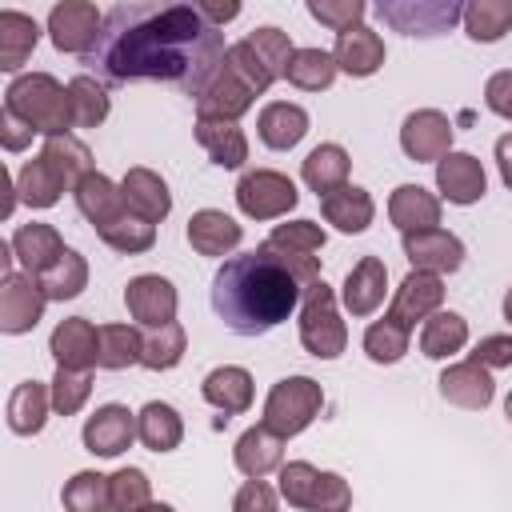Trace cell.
Returning <instances> with one entry per match:
<instances>
[{
	"label": "cell",
	"instance_id": "1",
	"mask_svg": "<svg viewBox=\"0 0 512 512\" xmlns=\"http://www.w3.org/2000/svg\"><path fill=\"white\" fill-rule=\"evenodd\" d=\"M224 32L196 0H124L116 4L84 64L104 84L160 80L196 96L224 64Z\"/></svg>",
	"mask_w": 512,
	"mask_h": 512
},
{
	"label": "cell",
	"instance_id": "2",
	"mask_svg": "<svg viewBox=\"0 0 512 512\" xmlns=\"http://www.w3.org/2000/svg\"><path fill=\"white\" fill-rule=\"evenodd\" d=\"M320 276L316 252L284 244H256L252 252L228 256L212 276V308L236 336H264L284 324L304 296V284Z\"/></svg>",
	"mask_w": 512,
	"mask_h": 512
},
{
	"label": "cell",
	"instance_id": "3",
	"mask_svg": "<svg viewBox=\"0 0 512 512\" xmlns=\"http://www.w3.org/2000/svg\"><path fill=\"white\" fill-rule=\"evenodd\" d=\"M4 108H12L32 132L40 136H60L76 124L72 116V92L48 76V72H28V76H16L4 92Z\"/></svg>",
	"mask_w": 512,
	"mask_h": 512
},
{
	"label": "cell",
	"instance_id": "4",
	"mask_svg": "<svg viewBox=\"0 0 512 512\" xmlns=\"http://www.w3.org/2000/svg\"><path fill=\"white\" fill-rule=\"evenodd\" d=\"M300 344L316 360H336L348 348V328L336 312V292L316 276L300 296Z\"/></svg>",
	"mask_w": 512,
	"mask_h": 512
},
{
	"label": "cell",
	"instance_id": "5",
	"mask_svg": "<svg viewBox=\"0 0 512 512\" xmlns=\"http://www.w3.org/2000/svg\"><path fill=\"white\" fill-rule=\"evenodd\" d=\"M464 4L468 0H372L376 16L392 32L416 36V40L448 36L464 20Z\"/></svg>",
	"mask_w": 512,
	"mask_h": 512
},
{
	"label": "cell",
	"instance_id": "6",
	"mask_svg": "<svg viewBox=\"0 0 512 512\" xmlns=\"http://www.w3.org/2000/svg\"><path fill=\"white\" fill-rule=\"evenodd\" d=\"M320 408H324V388L312 376H284L272 384L264 400V424L288 440L300 436L320 416Z\"/></svg>",
	"mask_w": 512,
	"mask_h": 512
},
{
	"label": "cell",
	"instance_id": "7",
	"mask_svg": "<svg viewBox=\"0 0 512 512\" xmlns=\"http://www.w3.org/2000/svg\"><path fill=\"white\" fill-rule=\"evenodd\" d=\"M280 496L292 504V508H348L352 504V488L344 484V476L336 472H320L312 468L308 460H288L280 464Z\"/></svg>",
	"mask_w": 512,
	"mask_h": 512
},
{
	"label": "cell",
	"instance_id": "8",
	"mask_svg": "<svg viewBox=\"0 0 512 512\" xmlns=\"http://www.w3.org/2000/svg\"><path fill=\"white\" fill-rule=\"evenodd\" d=\"M300 192L296 184L284 176V172H272V168H252L240 176L236 184V204L248 220H276V216H288L296 208Z\"/></svg>",
	"mask_w": 512,
	"mask_h": 512
},
{
	"label": "cell",
	"instance_id": "9",
	"mask_svg": "<svg viewBox=\"0 0 512 512\" xmlns=\"http://www.w3.org/2000/svg\"><path fill=\"white\" fill-rule=\"evenodd\" d=\"M44 288H40V276L32 272H4L0 280V332L8 336H20V332H32L44 316Z\"/></svg>",
	"mask_w": 512,
	"mask_h": 512
},
{
	"label": "cell",
	"instance_id": "10",
	"mask_svg": "<svg viewBox=\"0 0 512 512\" xmlns=\"http://www.w3.org/2000/svg\"><path fill=\"white\" fill-rule=\"evenodd\" d=\"M400 148L416 164H436L444 152H452V120L436 108L408 112L400 128Z\"/></svg>",
	"mask_w": 512,
	"mask_h": 512
},
{
	"label": "cell",
	"instance_id": "11",
	"mask_svg": "<svg viewBox=\"0 0 512 512\" xmlns=\"http://www.w3.org/2000/svg\"><path fill=\"white\" fill-rule=\"evenodd\" d=\"M100 24H104V16L96 12L92 0H60V4L48 12L52 44H56L60 52H76V56H84V52L96 44Z\"/></svg>",
	"mask_w": 512,
	"mask_h": 512
},
{
	"label": "cell",
	"instance_id": "12",
	"mask_svg": "<svg viewBox=\"0 0 512 512\" xmlns=\"http://www.w3.org/2000/svg\"><path fill=\"white\" fill-rule=\"evenodd\" d=\"M440 304H444V280H440V272L412 268V272L400 280V288L392 292L388 316H396L400 324L416 328V320H428Z\"/></svg>",
	"mask_w": 512,
	"mask_h": 512
},
{
	"label": "cell",
	"instance_id": "13",
	"mask_svg": "<svg viewBox=\"0 0 512 512\" xmlns=\"http://www.w3.org/2000/svg\"><path fill=\"white\" fill-rule=\"evenodd\" d=\"M440 396L456 408H468V412H480L492 404L496 396V384H492V368H484L480 360H460V364H448L440 372Z\"/></svg>",
	"mask_w": 512,
	"mask_h": 512
},
{
	"label": "cell",
	"instance_id": "14",
	"mask_svg": "<svg viewBox=\"0 0 512 512\" xmlns=\"http://www.w3.org/2000/svg\"><path fill=\"white\" fill-rule=\"evenodd\" d=\"M192 100H196V116L240 120V116L252 108L256 92H252V84H248V80H240L228 64H220V68H216V76H212V80H208Z\"/></svg>",
	"mask_w": 512,
	"mask_h": 512
},
{
	"label": "cell",
	"instance_id": "15",
	"mask_svg": "<svg viewBox=\"0 0 512 512\" xmlns=\"http://www.w3.org/2000/svg\"><path fill=\"white\" fill-rule=\"evenodd\" d=\"M436 188L448 204H476L488 192V176L484 164L472 152H444L436 160Z\"/></svg>",
	"mask_w": 512,
	"mask_h": 512
},
{
	"label": "cell",
	"instance_id": "16",
	"mask_svg": "<svg viewBox=\"0 0 512 512\" xmlns=\"http://www.w3.org/2000/svg\"><path fill=\"white\" fill-rule=\"evenodd\" d=\"M124 304H128V316L140 324V328H152V324H168L176 320V288L156 276V272H144L136 280H128L124 288Z\"/></svg>",
	"mask_w": 512,
	"mask_h": 512
},
{
	"label": "cell",
	"instance_id": "17",
	"mask_svg": "<svg viewBox=\"0 0 512 512\" xmlns=\"http://www.w3.org/2000/svg\"><path fill=\"white\" fill-rule=\"evenodd\" d=\"M84 448L92 456H120L132 440H136V416L124 408V404H104L96 408L88 420H84V432H80Z\"/></svg>",
	"mask_w": 512,
	"mask_h": 512
},
{
	"label": "cell",
	"instance_id": "18",
	"mask_svg": "<svg viewBox=\"0 0 512 512\" xmlns=\"http://www.w3.org/2000/svg\"><path fill=\"white\" fill-rule=\"evenodd\" d=\"M72 196H76L80 216H84L92 228H104V224L120 220L124 212H132L128 200H124V192H120V184H112V180H108L104 172H96V168H88V172L76 180Z\"/></svg>",
	"mask_w": 512,
	"mask_h": 512
},
{
	"label": "cell",
	"instance_id": "19",
	"mask_svg": "<svg viewBox=\"0 0 512 512\" xmlns=\"http://www.w3.org/2000/svg\"><path fill=\"white\" fill-rule=\"evenodd\" d=\"M48 352L56 356L60 368H92L100 364V328L84 316H68L52 328Z\"/></svg>",
	"mask_w": 512,
	"mask_h": 512
},
{
	"label": "cell",
	"instance_id": "20",
	"mask_svg": "<svg viewBox=\"0 0 512 512\" xmlns=\"http://www.w3.org/2000/svg\"><path fill=\"white\" fill-rule=\"evenodd\" d=\"M404 256L412 268L444 276L464 264V244L444 228H424V232H404Z\"/></svg>",
	"mask_w": 512,
	"mask_h": 512
},
{
	"label": "cell",
	"instance_id": "21",
	"mask_svg": "<svg viewBox=\"0 0 512 512\" xmlns=\"http://www.w3.org/2000/svg\"><path fill=\"white\" fill-rule=\"evenodd\" d=\"M384 292H388V268L380 256H360L352 264V272L344 276V308L352 316H372L380 304H384Z\"/></svg>",
	"mask_w": 512,
	"mask_h": 512
},
{
	"label": "cell",
	"instance_id": "22",
	"mask_svg": "<svg viewBox=\"0 0 512 512\" xmlns=\"http://www.w3.org/2000/svg\"><path fill=\"white\" fill-rule=\"evenodd\" d=\"M336 64L348 72V76H376L384 68V40L368 28V24H356V28H344L336 32V48H332Z\"/></svg>",
	"mask_w": 512,
	"mask_h": 512
},
{
	"label": "cell",
	"instance_id": "23",
	"mask_svg": "<svg viewBox=\"0 0 512 512\" xmlns=\"http://www.w3.org/2000/svg\"><path fill=\"white\" fill-rule=\"evenodd\" d=\"M232 460H236L240 476H268V472H276V468L284 464V436L272 432V428L260 420L256 428H248V432L236 440Z\"/></svg>",
	"mask_w": 512,
	"mask_h": 512
},
{
	"label": "cell",
	"instance_id": "24",
	"mask_svg": "<svg viewBox=\"0 0 512 512\" xmlns=\"http://www.w3.org/2000/svg\"><path fill=\"white\" fill-rule=\"evenodd\" d=\"M196 144L208 152L212 164L220 168H240L248 160V140L240 132L236 120H220V116H196Z\"/></svg>",
	"mask_w": 512,
	"mask_h": 512
},
{
	"label": "cell",
	"instance_id": "25",
	"mask_svg": "<svg viewBox=\"0 0 512 512\" xmlns=\"http://www.w3.org/2000/svg\"><path fill=\"white\" fill-rule=\"evenodd\" d=\"M64 188H72V180H68L44 152H36L32 160H24V168H20V176H16V196H20L28 208H52V204L64 196Z\"/></svg>",
	"mask_w": 512,
	"mask_h": 512
},
{
	"label": "cell",
	"instance_id": "26",
	"mask_svg": "<svg viewBox=\"0 0 512 512\" xmlns=\"http://www.w3.org/2000/svg\"><path fill=\"white\" fill-rule=\"evenodd\" d=\"M120 192H124L128 208L140 212V216L152 220V224H160V220L172 212V192H168L164 176L152 172V168H128L124 180H120Z\"/></svg>",
	"mask_w": 512,
	"mask_h": 512
},
{
	"label": "cell",
	"instance_id": "27",
	"mask_svg": "<svg viewBox=\"0 0 512 512\" xmlns=\"http://www.w3.org/2000/svg\"><path fill=\"white\" fill-rule=\"evenodd\" d=\"M244 228L224 216L220 208H200L188 216V244L200 252V256H228L236 244H240Z\"/></svg>",
	"mask_w": 512,
	"mask_h": 512
},
{
	"label": "cell",
	"instance_id": "28",
	"mask_svg": "<svg viewBox=\"0 0 512 512\" xmlns=\"http://www.w3.org/2000/svg\"><path fill=\"white\" fill-rule=\"evenodd\" d=\"M320 212H324V220H328L332 228H340V232L352 236V232H364V228L372 224L376 204H372V196H368L364 188L340 184V188H332V192L320 196Z\"/></svg>",
	"mask_w": 512,
	"mask_h": 512
},
{
	"label": "cell",
	"instance_id": "29",
	"mask_svg": "<svg viewBox=\"0 0 512 512\" xmlns=\"http://www.w3.org/2000/svg\"><path fill=\"white\" fill-rule=\"evenodd\" d=\"M200 392H204V400H208L212 408H220L224 416H240V412L252 408V376H248V368H240V364L212 368V372L204 376Z\"/></svg>",
	"mask_w": 512,
	"mask_h": 512
},
{
	"label": "cell",
	"instance_id": "30",
	"mask_svg": "<svg viewBox=\"0 0 512 512\" xmlns=\"http://www.w3.org/2000/svg\"><path fill=\"white\" fill-rule=\"evenodd\" d=\"M256 128H260V140H264L268 148L288 152V148H296V144L308 136V112H304L300 104L272 100V104H264V108H260Z\"/></svg>",
	"mask_w": 512,
	"mask_h": 512
},
{
	"label": "cell",
	"instance_id": "31",
	"mask_svg": "<svg viewBox=\"0 0 512 512\" xmlns=\"http://www.w3.org/2000/svg\"><path fill=\"white\" fill-rule=\"evenodd\" d=\"M388 216L400 232H424L440 224V200L420 184H400L388 200Z\"/></svg>",
	"mask_w": 512,
	"mask_h": 512
},
{
	"label": "cell",
	"instance_id": "32",
	"mask_svg": "<svg viewBox=\"0 0 512 512\" xmlns=\"http://www.w3.org/2000/svg\"><path fill=\"white\" fill-rule=\"evenodd\" d=\"M12 252L24 264V272L40 276V272H48L64 256V240H60V232L52 224H24L12 236Z\"/></svg>",
	"mask_w": 512,
	"mask_h": 512
},
{
	"label": "cell",
	"instance_id": "33",
	"mask_svg": "<svg viewBox=\"0 0 512 512\" xmlns=\"http://www.w3.org/2000/svg\"><path fill=\"white\" fill-rule=\"evenodd\" d=\"M48 408H52V384L24 380L8 396V428L16 436H36L48 420Z\"/></svg>",
	"mask_w": 512,
	"mask_h": 512
},
{
	"label": "cell",
	"instance_id": "34",
	"mask_svg": "<svg viewBox=\"0 0 512 512\" xmlns=\"http://www.w3.org/2000/svg\"><path fill=\"white\" fill-rule=\"evenodd\" d=\"M136 440H140L148 452H172V448H180V440H184V420H180V412H176L172 404H164V400L144 404L140 416H136Z\"/></svg>",
	"mask_w": 512,
	"mask_h": 512
},
{
	"label": "cell",
	"instance_id": "35",
	"mask_svg": "<svg viewBox=\"0 0 512 512\" xmlns=\"http://www.w3.org/2000/svg\"><path fill=\"white\" fill-rule=\"evenodd\" d=\"M36 40H40V24L32 16H24L16 8L0 12V68L4 72H16L32 56Z\"/></svg>",
	"mask_w": 512,
	"mask_h": 512
},
{
	"label": "cell",
	"instance_id": "36",
	"mask_svg": "<svg viewBox=\"0 0 512 512\" xmlns=\"http://www.w3.org/2000/svg\"><path fill=\"white\" fill-rule=\"evenodd\" d=\"M464 344H468V320H464L460 312L436 308V312L424 320V328H420V352H424L428 360H448V356L460 352Z\"/></svg>",
	"mask_w": 512,
	"mask_h": 512
},
{
	"label": "cell",
	"instance_id": "37",
	"mask_svg": "<svg viewBox=\"0 0 512 512\" xmlns=\"http://www.w3.org/2000/svg\"><path fill=\"white\" fill-rule=\"evenodd\" d=\"M184 348H188V336L176 320L168 324H152L140 332V364L152 368V372H168L184 360Z\"/></svg>",
	"mask_w": 512,
	"mask_h": 512
},
{
	"label": "cell",
	"instance_id": "38",
	"mask_svg": "<svg viewBox=\"0 0 512 512\" xmlns=\"http://www.w3.org/2000/svg\"><path fill=\"white\" fill-rule=\"evenodd\" d=\"M348 164H352V160H348V152H344L340 144H316V148L304 156L300 176H304V184H308L316 196H324V192L348 184Z\"/></svg>",
	"mask_w": 512,
	"mask_h": 512
},
{
	"label": "cell",
	"instance_id": "39",
	"mask_svg": "<svg viewBox=\"0 0 512 512\" xmlns=\"http://www.w3.org/2000/svg\"><path fill=\"white\" fill-rule=\"evenodd\" d=\"M464 28L476 44H496L512 32V0H468Z\"/></svg>",
	"mask_w": 512,
	"mask_h": 512
},
{
	"label": "cell",
	"instance_id": "40",
	"mask_svg": "<svg viewBox=\"0 0 512 512\" xmlns=\"http://www.w3.org/2000/svg\"><path fill=\"white\" fill-rule=\"evenodd\" d=\"M336 72H340V64H336L332 52H324V48H296L284 76H288V84H296L304 92H324V88H332Z\"/></svg>",
	"mask_w": 512,
	"mask_h": 512
},
{
	"label": "cell",
	"instance_id": "41",
	"mask_svg": "<svg viewBox=\"0 0 512 512\" xmlns=\"http://www.w3.org/2000/svg\"><path fill=\"white\" fill-rule=\"evenodd\" d=\"M96 236H100L108 248H116V252H124V256H136V252H148V248L156 244V224L144 220L140 212H124L120 220L96 228Z\"/></svg>",
	"mask_w": 512,
	"mask_h": 512
},
{
	"label": "cell",
	"instance_id": "42",
	"mask_svg": "<svg viewBox=\"0 0 512 512\" xmlns=\"http://www.w3.org/2000/svg\"><path fill=\"white\" fill-rule=\"evenodd\" d=\"M84 284H88V260L72 248H64V256L48 272H40V288L48 300H72L84 292Z\"/></svg>",
	"mask_w": 512,
	"mask_h": 512
},
{
	"label": "cell",
	"instance_id": "43",
	"mask_svg": "<svg viewBox=\"0 0 512 512\" xmlns=\"http://www.w3.org/2000/svg\"><path fill=\"white\" fill-rule=\"evenodd\" d=\"M408 340H412V328L400 324L396 316H384V320L368 324V332H364V352H368L372 364H396V360H404Z\"/></svg>",
	"mask_w": 512,
	"mask_h": 512
},
{
	"label": "cell",
	"instance_id": "44",
	"mask_svg": "<svg viewBox=\"0 0 512 512\" xmlns=\"http://www.w3.org/2000/svg\"><path fill=\"white\" fill-rule=\"evenodd\" d=\"M68 92H72V116H76V128H96V124L108 120L112 100H108L104 80H96V76L84 72V76H76V80L68 84Z\"/></svg>",
	"mask_w": 512,
	"mask_h": 512
},
{
	"label": "cell",
	"instance_id": "45",
	"mask_svg": "<svg viewBox=\"0 0 512 512\" xmlns=\"http://www.w3.org/2000/svg\"><path fill=\"white\" fill-rule=\"evenodd\" d=\"M140 364V332L132 324H100V368L120 372Z\"/></svg>",
	"mask_w": 512,
	"mask_h": 512
},
{
	"label": "cell",
	"instance_id": "46",
	"mask_svg": "<svg viewBox=\"0 0 512 512\" xmlns=\"http://www.w3.org/2000/svg\"><path fill=\"white\" fill-rule=\"evenodd\" d=\"M224 64H228V68H232L240 80H248L256 96H264V92H268V88L280 80V76H276V72L264 64V56L252 48V40H248V36H244V40H236V44H228Z\"/></svg>",
	"mask_w": 512,
	"mask_h": 512
},
{
	"label": "cell",
	"instance_id": "47",
	"mask_svg": "<svg viewBox=\"0 0 512 512\" xmlns=\"http://www.w3.org/2000/svg\"><path fill=\"white\" fill-rule=\"evenodd\" d=\"M92 396V368H60L52 376V408L60 416H76Z\"/></svg>",
	"mask_w": 512,
	"mask_h": 512
},
{
	"label": "cell",
	"instance_id": "48",
	"mask_svg": "<svg viewBox=\"0 0 512 512\" xmlns=\"http://www.w3.org/2000/svg\"><path fill=\"white\" fill-rule=\"evenodd\" d=\"M68 180H72V188H76V180L92 168V152H88V144L84 140H76L72 132H60V136H44V148H40Z\"/></svg>",
	"mask_w": 512,
	"mask_h": 512
},
{
	"label": "cell",
	"instance_id": "49",
	"mask_svg": "<svg viewBox=\"0 0 512 512\" xmlns=\"http://www.w3.org/2000/svg\"><path fill=\"white\" fill-rule=\"evenodd\" d=\"M108 504L120 512H136L152 504V484L140 468H120L108 476Z\"/></svg>",
	"mask_w": 512,
	"mask_h": 512
},
{
	"label": "cell",
	"instance_id": "50",
	"mask_svg": "<svg viewBox=\"0 0 512 512\" xmlns=\"http://www.w3.org/2000/svg\"><path fill=\"white\" fill-rule=\"evenodd\" d=\"M60 500H64V508H72V512H100V508H112V504H108V476H100V472H76V476L64 484Z\"/></svg>",
	"mask_w": 512,
	"mask_h": 512
},
{
	"label": "cell",
	"instance_id": "51",
	"mask_svg": "<svg viewBox=\"0 0 512 512\" xmlns=\"http://www.w3.org/2000/svg\"><path fill=\"white\" fill-rule=\"evenodd\" d=\"M248 40H252V48L264 56V64H268L276 76H284V72H288V60H292V52H296V48H292V40H288V32H280V28H272V24H268V28H256Z\"/></svg>",
	"mask_w": 512,
	"mask_h": 512
},
{
	"label": "cell",
	"instance_id": "52",
	"mask_svg": "<svg viewBox=\"0 0 512 512\" xmlns=\"http://www.w3.org/2000/svg\"><path fill=\"white\" fill-rule=\"evenodd\" d=\"M308 12L324 28L344 32V28H356L364 20V0H308Z\"/></svg>",
	"mask_w": 512,
	"mask_h": 512
},
{
	"label": "cell",
	"instance_id": "53",
	"mask_svg": "<svg viewBox=\"0 0 512 512\" xmlns=\"http://www.w3.org/2000/svg\"><path fill=\"white\" fill-rule=\"evenodd\" d=\"M268 240L284 244V248H296V252H320L328 236H324V228L316 220H292V224H276Z\"/></svg>",
	"mask_w": 512,
	"mask_h": 512
},
{
	"label": "cell",
	"instance_id": "54",
	"mask_svg": "<svg viewBox=\"0 0 512 512\" xmlns=\"http://www.w3.org/2000/svg\"><path fill=\"white\" fill-rule=\"evenodd\" d=\"M232 508L236 512H272L276 508V492L264 484V476H248V484L236 492Z\"/></svg>",
	"mask_w": 512,
	"mask_h": 512
},
{
	"label": "cell",
	"instance_id": "55",
	"mask_svg": "<svg viewBox=\"0 0 512 512\" xmlns=\"http://www.w3.org/2000/svg\"><path fill=\"white\" fill-rule=\"evenodd\" d=\"M472 360H480L484 368H512V336H484L472 348Z\"/></svg>",
	"mask_w": 512,
	"mask_h": 512
},
{
	"label": "cell",
	"instance_id": "56",
	"mask_svg": "<svg viewBox=\"0 0 512 512\" xmlns=\"http://www.w3.org/2000/svg\"><path fill=\"white\" fill-rule=\"evenodd\" d=\"M484 104H488L496 116L512 120V72H492V76H488V84H484Z\"/></svg>",
	"mask_w": 512,
	"mask_h": 512
},
{
	"label": "cell",
	"instance_id": "57",
	"mask_svg": "<svg viewBox=\"0 0 512 512\" xmlns=\"http://www.w3.org/2000/svg\"><path fill=\"white\" fill-rule=\"evenodd\" d=\"M32 136H36V132H32L12 108H4V116H0V140H4V148H8V152H24V148L32 144Z\"/></svg>",
	"mask_w": 512,
	"mask_h": 512
},
{
	"label": "cell",
	"instance_id": "58",
	"mask_svg": "<svg viewBox=\"0 0 512 512\" xmlns=\"http://www.w3.org/2000/svg\"><path fill=\"white\" fill-rule=\"evenodd\" d=\"M196 4H200V12L212 16L216 24H228V20L240 16V0H196Z\"/></svg>",
	"mask_w": 512,
	"mask_h": 512
},
{
	"label": "cell",
	"instance_id": "59",
	"mask_svg": "<svg viewBox=\"0 0 512 512\" xmlns=\"http://www.w3.org/2000/svg\"><path fill=\"white\" fill-rule=\"evenodd\" d=\"M496 168H500V180L512 188V132L496 140Z\"/></svg>",
	"mask_w": 512,
	"mask_h": 512
},
{
	"label": "cell",
	"instance_id": "60",
	"mask_svg": "<svg viewBox=\"0 0 512 512\" xmlns=\"http://www.w3.org/2000/svg\"><path fill=\"white\" fill-rule=\"evenodd\" d=\"M504 320H508V324H512V288H508V292H504Z\"/></svg>",
	"mask_w": 512,
	"mask_h": 512
},
{
	"label": "cell",
	"instance_id": "61",
	"mask_svg": "<svg viewBox=\"0 0 512 512\" xmlns=\"http://www.w3.org/2000/svg\"><path fill=\"white\" fill-rule=\"evenodd\" d=\"M504 416H508V424H512V392H508V400H504Z\"/></svg>",
	"mask_w": 512,
	"mask_h": 512
}]
</instances>
